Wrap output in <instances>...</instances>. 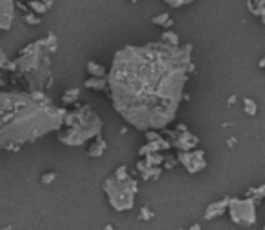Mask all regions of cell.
Masks as SVG:
<instances>
[{
	"instance_id": "obj_1",
	"label": "cell",
	"mask_w": 265,
	"mask_h": 230,
	"mask_svg": "<svg viewBox=\"0 0 265 230\" xmlns=\"http://www.w3.org/2000/svg\"><path fill=\"white\" fill-rule=\"evenodd\" d=\"M193 46H125L116 51L107 89L116 113L138 131H157L176 118L193 73Z\"/></svg>"
},
{
	"instance_id": "obj_2",
	"label": "cell",
	"mask_w": 265,
	"mask_h": 230,
	"mask_svg": "<svg viewBox=\"0 0 265 230\" xmlns=\"http://www.w3.org/2000/svg\"><path fill=\"white\" fill-rule=\"evenodd\" d=\"M66 111L53 104L44 93L0 91V149L19 150L58 131Z\"/></svg>"
},
{
	"instance_id": "obj_3",
	"label": "cell",
	"mask_w": 265,
	"mask_h": 230,
	"mask_svg": "<svg viewBox=\"0 0 265 230\" xmlns=\"http://www.w3.org/2000/svg\"><path fill=\"white\" fill-rule=\"evenodd\" d=\"M58 40L49 33L44 40H38L26 46L17 60L8 64V69L13 73V78L19 80L29 93H42L51 85V60L49 55L57 51Z\"/></svg>"
},
{
	"instance_id": "obj_4",
	"label": "cell",
	"mask_w": 265,
	"mask_h": 230,
	"mask_svg": "<svg viewBox=\"0 0 265 230\" xmlns=\"http://www.w3.org/2000/svg\"><path fill=\"white\" fill-rule=\"evenodd\" d=\"M102 120L89 105H80L75 111H69L64 116L62 127L58 129V140L64 145L78 147L85 141L100 136Z\"/></svg>"
},
{
	"instance_id": "obj_5",
	"label": "cell",
	"mask_w": 265,
	"mask_h": 230,
	"mask_svg": "<svg viewBox=\"0 0 265 230\" xmlns=\"http://www.w3.org/2000/svg\"><path fill=\"white\" fill-rule=\"evenodd\" d=\"M104 190L109 203L116 210H129L135 203V196L138 192L137 181L129 176L125 167H118L116 172L104 181Z\"/></svg>"
},
{
	"instance_id": "obj_6",
	"label": "cell",
	"mask_w": 265,
	"mask_h": 230,
	"mask_svg": "<svg viewBox=\"0 0 265 230\" xmlns=\"http://www.w3.org/2000/svg\"><path fill=\"white\" fill-rule=\"evenodd\" d=\"M229 210H231V217L234 219V223L251 225L256 219L252 199H232V201H229Z\"/></svg>"
},
{
	"instance_id": "obj_7",
	"label": "cell",
	"mask_w": 265,
	"mask_h": 230,
	"mask_svg": "<svg viewBox=\"0 0 265 230\" xmlns=\"http://www.w3.org/2000/svg\"><path fill=\"white\" fill-rule=\"evenodd\" d=\"M178 161L184 165L187 172L194 174L200 172L202 169H205L207 160H205V152L204 150H180L178 152Z\"/></svg>"
},
{
	"instance_id": "obj_8",
	"label": "cell",
	"mask_w": 265,
	"mask_h": 230,
	"mask_svg": "<svg viewBox=\"0 0 265 230\" xmlns=\"http://www.w3.org/2000/svg\"><path fill=\"white\" fill-rule=\"evenodd\" d=\"M178 136L173 140V145L176 147V149L180 150H193L194 147L198 145V138L194 136V134H191L187 129H185V125H180L178 127Z\"/></svg>"
},
{
	"instance_id": "obj_9",
	"label": "cell",
	"mask_w": 265,
	"mask_h": 230,
	"mask_svg": "<svg viewBox=\"0 0 265 230\" xmlns=\"http://www.w3.org/2000/svg\"><path fill=\"white\" fill-rule=\"evenodd\" d=\"M15 20V2L0 0V31H8Z\"/></svg>"
},
{
	"instance_id": "obj_10",
	"label": "cell",
	"mask_w": 265,
	"mask_h": 230,
	"mask_svg": "<svg viewBox=\"0 0 265 230\" xmlns=\"http://www.w3.org/2000/svg\"><path fill=\"white\" fill-rule=\"evenodd\" d=\"M105 149H107V143H105L100 136H96V140L93 141V145H91L89 150H87V154H89L91 158H100V156L105 152Z\"/></svg>"
},
{
	"instance_id": "obj_11",
	"label": "cell",
	"mask_w": 265,
	"mask_h": 230,
	"mask_svg": "<svg viewBox=\"0 0 265 230\" xmlns=\"http://www.w3.org/2000/svg\"><path fill=\"white\" fill-rule=\"evenodd\" d=\"M151 22L155 24V26H160V28H164V29H169V28H173L175 20L171 19L169 13H160V15H157V17H153Z\"/></svg>"
},
{
	"instance_id": "obj_12",
	"label": "cell",
	"mask_w": 265,
	"mask_h": 230,
	"mask_svg": "<svg viewBox=\"0 0 265 230\" xmlns=\"http://www.w3.org/2000/svg\"><path fill=\"white\" fill-rule=\"evenodd\" d=\"M85 87L87 89H95V91H105L107 89V80L105 78H95V76H91L89 80L85 82Z\"/></svg>"
},
{
	"instance_id": "obj_13",
	"label": "cell",
	"mask_w": 265,
	"mask_h": 230,
	"mask_svg": "<svg viewBox=\"0 0 265 230\" xmlns=\"http://www.w3.org/2000/svg\"><path fill=\"white\" fill-rule=\"evenodd\" d=\"M87 73L95 78H104L105 76V67L96 64V62H87Z\"/></svg>"
},
{
	"instance_id": "obj_14",
	"label": "cell",
	"mask_w": 265,
	"mask_h": 230,
	"mask_svg": "<svg viewBox=\"0 0 265 230\" xmlns=\"http://www.w3.org/2000/svg\"><path fill=\"white\" fill-rule=\"evenodd\" d=\"M162 42L167 44V46H180V38H178V35L173 33V31H164V35H162Z\"/></svg>"
},
{
	"instance_id": "obj_15",
	"label": "cell",
	"mask_w": 265,
	"mask_h": 230,
	"mask_svg": "<svg viewBox=\"0 0 265 230\" xmlns=\"http://www.w3.org/2000/svg\"><path fill=\"white\" fill-rule=\"evenodd\" d=\"M78 96H80V89H69V91L64 93L62 102H64V105H71V104H75L76 100H78Z\"/></svg>"
},
{
	"instance_id": "obj_16",
	"label": "cell",
	"mask_w": 265,
	"mask_h": 230,
	"mask_svg": "<svg viewBox=\"0 0 265 230\" xmlns=\"http://www.w3.org/2000/svg\"><path fill=\"white\" fill-rule=\"evenodd\" d=\"M229 201H222V203H216V205H213V207H209L207 208V214L205 216L207 217H214V216H218V214H222L223 212V208H225V205H227Z\"/></svg>"
},
{
	"instance_id": "obj_17",
	"label": "cell",
	"mask_w": 265,
	"mask_h": 230,
	"mask_svg": "<svg viewBox=\"0 0 265 230\" xmlns=\"http://www.w3.org/2000/svg\"><path fill=\"white\" fill-rule=\"evenodd\" d=\"M243 109H245V113L249 114V116H254L256 114V102H252L251 98H245L243 100Z\"/></svg>"
},
{
	"instance_id": "obj_18",
	"label": "cell",
	"mask_w": 265,
	"mask_h": 230,
	"mask_svg": "<svg viewBox=\"0 0 265 230\" xmlns=\"http://www.w3.org/2000/svg\"><path fill=\"white\" fill-rule=\"evenodd\" d=\"M24 22L29 24V26H37V24H40V17L35 15L33 11H28V13L24 15Z\"/></svg>"
},
{
	"instance_id": "obj_19",
	"label": "cell",
	"mask_w": 265,
	"mask_h": 230,
	"mask_svg": "<svg viewBox=\"0 0 265 230\" xmlns=\"http://www.w3.org/2000/svg\"><path fill=\"white\" fill-rule=\"evenodd\" d=\"M169 8H184V6H189L193 4L194 0H164Z\"/></svg>"
},
{
	"instance_id": "obj_20",
	"label": "cell",
	"mask_w": 265,
	"mask_h": 230,
	"mask_svg": "<svg viewBox=\"0 0 265 230\" xmlns=\"http://www.w3.org/2000/svg\"><path fill=\"white\" fill-rule=\"evenodd\" d=\"M55 178H57V174H55V172L44 174V176H42V183H44V185L51 183V181H55Z\"/></svg>"
},
{
	"instance_id": "obj_21",
	"label": "cell",
	"mask_w": 265,
	"mask_h": 230,
	"mask_svg": "<svg viewBox=\"0 0 265 230\" xmlns=\"http://www.w3.org/2000/svg\"><path fill=\"white\" fill-rule=\"evenodd\" d=\"M8 64H10V62H8L6 55L2 53V49H0V69H2V67H8Z\"/></svg>"
},
{
	"instance_id": "obj_22",
	"label": "cell",
	"mask_w": 265,
	"mask_h": 230,
	"mask_svg": "<svg viewBox=\"0 0 265 230\" xmlns=\"http://www.w3.org/2000/svg\"><path fill=\"white\" fill-rule=\"evenodd\" d=\"M129 2H131V4H137V2H138V0H129Z\"/></svg>"
}]
</instances>
